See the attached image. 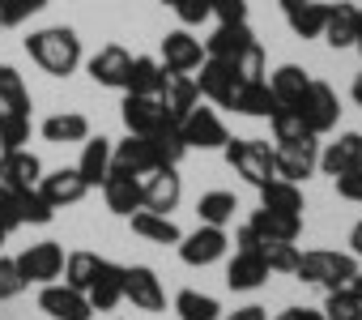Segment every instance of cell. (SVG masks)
<instances>
[{"label":"cell","mask_w":362,"mask_h":320,"mask_svg":"<svg viewBox=\"0 0 362 320\" xmlns=\"http://www.w3.org/2000/svg\"><path fill=\"white\" fill-rule=\"evenodd\" d=\"M26 56L47 73V77H73L81 64V39L73 26H43L26 39Z\"/></svg>","instance_id":"cell-1"},{"label":"cell","mask_w":362,"mask_h":320,"mask_svg":"<svg viewBox=\"0 0 362 320\" xmlns=\"http://www.w3.org/2000/svg\"><path fill=\"white\" fill-rule=\"evenodd\" d=\"M222 154H226V163L235 167V176H243L252 188H264L269 180H277V149L269 141H252V137L226 141Z\"/></svg>","instance_id":"cell-2"},{"label":"cell","mask_w":362,"mask_h":320,"mask_svg":"<svg viewBox=\"0 0 362 320\" xmlns=\"http://www.w3.org/2000/svg\"><path fill=\"white\" fill-rule=\"evenodd\" d=\"M294 273H298V282H311V286H324V290H341L358 273V256L328 252V248H311V252L298 256V269Z\"/></svg>","instance_id":"cell-3"},{"label":"cell","mask_w":362,"mask_h":320,"mask_svg":"<svg viewBox=\"0 0 362 320\" xmlns=\"http://www.w3.org/2000/svg\"><path fill=\"white\" fill-rule=\"evenodd\" d=\"M294 111H298V120L307 124L311 137H324V132H332L337 120H341V98H337V90H332L328 81H315V77H311L307 90L298 94Z\"/></svg>","instance_id":"cell-4"},{"label":"cell","mask_w":362,"mask_h":320,"mask_svg":"<svg viewBox=\"0 0 362 320\" xmlns=\"http://www.w3.org/2000/svg\"><path fill=\"white\" fill-rule=\"evenodd\" d=\"M175 248H179V261H184V265L205 269V265H218V261L226 256L230 239H226V227H205V222H201L192 235H184Z\"/></svg>","instance_id":"cell-5"},{"label":"cell","mask_w":362,"mask_h":320,"mask_svg":"<svg viewBox=\"0 0 362 320\" xmlns=\"http://www.w3.org/2000/svg\"><path fill=\"white\" fill-rule=\"evenodd\" d=\"M179 201H184V180L175 176V167H153L141 176V210L170 214Z\"/></svg>","instance_id":"cell-6"},{"label":"cell","mask_w":362,"mask_h":320,"mask_svg":"<svg viewBox=\"0 0 362 320\" xmlns=\"http://www.w3.org/2000/svg\"><path fill=\"white\" fill-rule=\"evenodd\" d=\"M179 132H184V145H188V149H222V145L230 141L222 115H218L214 107H201V103L188 111V120L179 124Z\"/></svg>","instance_id":"cell-7"},{"label":"cell","mask_w":362,"mask_h":320,"mask_svg":"<svg viewBox=\"0 0 362 320\" xmlns=\"http://www.w3.org/2000/svg\"><path fill=\"white\" fill-rule=\"evenodd\" d=\"M119 115H124V128H128L132 137H153V132H162L166 124H175V120L166 115V107H162L158 98H149V94H124Z\"/></svg>","instance_id":"cell-8"},{"label":"cell","mask_w":362,"mask_h":320,"mask_svg":"<svg viewBox=\"0 0 362 320\" xmlns=\"http://www.w3.org/2000/svg\"><path fill=\"white\" fill-rule=\"evenodd\" d=\"M18 269H22L26 286H30V282H35V286H47V282H56V278L64 273V248H60L56 239L30 244V248L18 256Z\"/></svg>","instance_id":"cell-9"},{"label":"cell","mask_w":362,"mask_h":320,"mask_svg":"<svg viewBox=\"0 0 362 320\" xmlns=\"http://www.w3.org/2000/svg\"><path fill=\"white\" fill-rule=\"evenodd\" d=\"M124 299L141 312H166V290L162 278L149 265H124Z\"/></svg>","instance_id":"cell-10"},{"label":"cell","mask_w":362,"mask_h":320,"mask_svg":"<svg viewBox=\"0 0 362 320\" xmlns=\"http://www.w3.org/2000/svg\"><path fill=\"white\" fill-rule=\"evenodd\" d=\"M128 69H132V56H128L119 43H107V47H98V52L86 60L90 81L103 86V90H124V86H128Z\"/></svg>","instance_id":"cell-11"},{"label":"cell","mask_w":362,"mask_h":320,"mask_svg":"<svg viewBox=\"0 0 362 320\" xmlns=\"http://www.w3.org/2000/svg\"><path fill=\"white\" fill-rule=\"evenodd\" d=\"M315 167H320V145H315V137L277 145V180L303 184L307 176H315Z\"/></svg>","instance_id":"cell-12"},{"label":"cell","mask_w":362,"mask_h":320,"mask_svg":"<svg viewBox=\"0 0 362 320\" xmlns=\"http://www.w3.org/2000/svg\"><path fill=\"white\" fill-rule=\"evenodd\" d=\"M197 81V90L209 98V103H218V107H230V98H235V90H239V69L230 64V60H201V77H192Z\"/></svg>","instance_id":"cell-13"},{"label":"cell","mask_w":362,"mask_h":320,"mask_svg":"<svg viewBox=\"0 0 362 320\" xmlns=\"http://www.w3.org/2000/svg\"><path fill=\"white\" fill-rule=\"evenodd\" d=\"M39 307H43L52 320H90V316H94L90 299H86L81 290L64 286V282H47V286L39 290Z\"/></svg>","instance_id":"cell-14"},{"label":"cell","mask_w":362,"mask_h":320,"mask_svg":"<svg viewBox=\"0 0 362 320\" xmlns=\"http://www.w3.org/2000/svg\"><path fill=\"white\" fill-rule=\"evenodd\" d=\"M201 60H205V43L192 39L188 26H179V30H170L162 39V60L158 64L166 73H192V69H201Z\"/></svg>","instance_id":"cell-15"},{"label":"cell","mask_w":362,"mask_h":320,"mask_svg":"<svg viewBox=\"0 0 362 320\" xmlns=\"http://www.w3.org/2000/svg\"><path fill=\"white\" fill-rule=\"evenodd\" d=\"M158 103L166 107V115H170L175 124H184L188 111L201 103V90H197L192 73H166V77H162V90H158Z\"/></svg>","instance_id":"cell-16"},{"label":"cell","mask_w":362,"mask_h":320,"mask_svg":"<svg viewBox=\"0 0 362 320\" xmlns=\"http://www.w3.org/2000/svg\"><path fill=\"white\" fill-rule=\"evenodd\" d=\"M153 167H158V154H153V141H149V137H132V132H128V141L111 145V171L141 180V176L153 171Z\"/></svg>","instance_id":"cell-17"},{"label":"cell","mask_w":362,"mask_h":320,"mask_svg":"<svg viewBox=\"0 0 362 320\" xmlns=\"http://www.w3.org/2000/svg\"><path fill=\"white\" fill-rule=\"evenodd\" d=\"M39 180H43L39 154H30V149H9V154H0V184H5V188L26 193V188H39Z\"/></svg>","instance_id":"cell-18"},{"label":"cell","mask_w":362,"mask_h":320,"mask_svg":"<svg viewBox=\"0 0 362 320\" xmlns=\"http://www.w3.org/2000/svg\"><path fill=\"white\" fill-rule=\"evenodd\" d=\"M358 167H362V132H341L337 141H328V149H320V171L332 180Z\"/></svg>","instance_id":"cell-19"},{"label":"cell","mask_w":362,"mask_h":320,"mask_svg":"<svg viewBox=\"0 0 362 320\" xmlns=\"http://www.w3.org/2000/svg\"><path fill=\"white\" fill-rule=\"evenodd\" d=\"M39 193L47 197V205H52V210H64V205H77V201L90 193V184L81 180V171H77V167H60V171H52V176H43V180H39Z\"/></svg>","instance_id":"cell-20"},{"label":"cell","mask_w":362,"mask_h":320,"mask_svg":"<svg viewBox=\"0 0 362 320\" xmlns=\"http://www.w3.org/2000/svg\"><path fill=\"white\" fill-rule=\"evenodd\" d=\"M358 18H362V9L358 5H349V0H337V5H328V18H324V43L332 47V52H345V47H354V35H358Z\"/></svg>","instance_id":"cell-21"},{"label":"cell","mask_w":362,"mask_h":320,"mask_svg":"<svg viewBox=\"0 0 362 320\" xmlns=\"http://www.w3.org/2000/svg\"><path fill=\"white\" fill-rule=\"evenodd\" d=\"M247 227H252L264 244H294V239L303 235V218H298V214H273V210H264V205L247 218Z\"/></svg>","instance_id":"cell-22"},{"label":"cell","mask_w":362,"mask_h":320,"mask_svg":"<svg viewBox=\"0 0 362 320\" xmlns=\"http://www.w3.org/2000/svg\"><path fill=\"white\" fill-rule=\"evenodd\" d=\"M86 299H90L94 312H111V307H119V299H124V265L103 261L98 273H94V282H90V290H86Z\"/></svg>","instance_id":"cell-23"},{"label":"cell","mask_w":362,"mask_h":320,"mask_svg":"<svg viewBox=\"0 0 362 320\" xmlns=\"http://www.w3.org/2000/svg\"><path fill=\"white\" fill-rule=\"evenodd\" d=\"M252 43H256V35H252V26H247V22L218 26V30L205 39V56H209V60H239Z\"/></svg>","instance_id":"cell-24"},{"label":"cell","mask_w":362,"mask_h":320,"mask_svg":"<svg viewBox=\"0 0 362 320\" xmlns=\"http://www.w3.org/2000/svg\"><path fill=\"white\" fill-rule=\"evenodd\" d=\"M98 188H103V197H107V210H111V214L132 218V214L141 210V180H136V176H119V171H111Z\"/></svg>","instance_id":"cell-25"},{"label":"cell","mask_w":362,"mask_h":320,"mask_svg":"<svg viewBox=\"0 0 362 320\" xmlns=\"http://www.w3.org/2000/svg\"><path fill=\"white\" fill-rule=\"evenodd\" d=\"M277 107H281V103L273 98L269 81H239V90H235V98H230V111L252 115V120H269Z\"/></svg>","instance_id":"cell-26"},{"label":"cell","mask_w":362,"mask_h":320,"mask_svg":"<svg viewBox=\"0 0 362 320\" xmlns=\"http://www.w3.org/2000/svg\"><path fill=\"white\" fill-rule=\"evenodd\" d=\"M269 282V265L260 252H235V261L226 265V286L230 290H260Z\"/></svg>","instance_id":"cell-27"},{"label":"cell","mask_w":362,"mask_h":320,"mask_svg":"<svg viewBox=\"0 0 362 320\" xmlns=\"http://www.w3.org/2000/svg\"><path fill=\"white\" fill-rule=\"evenodd\" d=\"M81 180L90 188H98L107 176H111V141L107 137H86V149H81V163H77Z\"/></svg>","instance_id":"cell-28"},{"label":"cell","mask_w":362,"mask_h":320,"mask_svg":"<svg viewBox=\"0 0 362 320\" xmlns=\"http://www.w3.org/2000/svg\"><path fill=\"white\" fill-rule=\"evenodd\" d=\"M128 222H132V235H141V239H149V244H179V239H184V231L175 227V218H170V214L136 210Z\"/></svg>","instance_id":"cell-29"},{"label":"cell","mask_w":362,"mask_h":320,"mask_svg":"<svg viewBox=\"0 0 362 320\" xmlns=\"http://www.w3.org/2000/svg\"><path fill=\"white\" fill-rule=\"evenodd\" d=\"M86 137H90V120L81 111H60V115L43 120V141H52V145H73Z\"/></svg>","instance_id":"cell-30"},{"label":"cell","mask_w":362,"mask_h":320,"mask_svg":"<svg viewBox=\"0 0 362 320\" xmlns=\"http://www.w3.org/2000/svg\"><path fill=\"white\" fill-rule=\"evenodd\" d=\"M260 205L273 210V214H298V218H303V210H307L303 188L290 184V180H269V184L260 188Z\"/></svg>","instance_id":"cell-31"},{"label":"cell","mask_w":362,"mask_h":320,"mask_svg":"<svg viewBox=\"0 0 362 320\" xmlns=\"http://www.w3.org/2000/svg\"><path fill=\"white\" fill-rule=\"evenodd\" d=\"M162 77H166V69H162L153 56H132V69H128V86H124V94H149V98H158Z\"/></svg>","instance_id":"cell-32"},{"label":"cell","mask_w":362,"mask_h":320,"mask_svg":"<svg viewBox=\"0 0 362 320\" xmlns=\"http://www.w3.org/2000/svg\"><path fill=\"white\" fill-rule=\"evenodd\" d=\"M0 111L5 115H30V90L18 69L0 64Z\"/></svg>","instance_id":"cell-33"},{"label":"cell","mask_w":362,"mask_h":320,"mask_svg":"<svg viewBox=\"0 0 362 320\" xmlns=\"http://www.w3.org/2000/svg\"><path fill=\"white\" fill-rule=\"evenodd\" d=\"M307 81H311V77H307L298 64H281V69L269 77V90H273V98H277L281 107H294V103H298V94L307 90Z\"/></svg>","instance_id":"cell-34"},{"label":"cell","mask_w":362,"mask_h":320,"mask_svg":"<svg viewBox=\"0 0 362 320\" xmlns=\"http://www.w3.org/2000/svg\"><path fill=\"white\" fill-rule=\"evenodd\" d=\"M175 312H179V320H222L218 299L201 295V290H179L175 295Z\"/></svg>","instance_id":"cell-35"},{"label":"cell","mask_w":362,"mask_h":320,"mask_svg":"<svg viewBox=\"0 0 362 320\" xmlns=\"http://www.w3.org/2000/svg\"><path fill=\"white\" fill-rule=\"evenodd\" d=\"M235 210H239V201H235V193H205L201 201H197V218L205 222V227H226L230 218H235Z\"/></svg>","instance_id":"cell-36"},{"label":"cell","mask_w":362,"mask_h":320,"mask_svg":"<svg viewBox=\"0 0 362 320\" xmlns=\"http://www.w3.org/2000/svg\"><path fill=\"white\" fill-rule=\"evenodd\" d=\"M98 265H103V256L98 252H69L64 256V286H73V290H90V282H94V273H98Z\"/></svg>","instance_id":"cell-37"},{"label":"cell","mask_w":362,"mask_h":320,"mask_svg":"<svg viewBox=\"0 0 362 320\" xmlns=\"http://www.w3.org/2000/svg\"><path fill=\"white\" fill-rule=\"evenodd\" d=\"M324 18H328V5H320V0H311V5H298V9L286 13L290 30H294L298 39H320V35H324Z\"/></svg>","instance_id":"cell-38"},{"label":"cell","mask_w":362,"mask_h":320,"mask_svg":"<svg viewBox=\"0 0 362 320\" xmlns=\"http://www.w3.org/2000/svg\"><path fill=\"white\" fill-rule=\"evenodd\" d=\"M149 141H153V154H158V167H179V158L188 154L179 124H166V128H162V132H153Z\"/></svg>","instance_id":"cell-39"},{"label":"cell","mask_w":362,"mask_h":320,"mask_svg":"<svg viewBox=\"0 0 362 320\" xmlns=\"http://www.w3.org/2000/svg\"><path fill=\"white\" fill-rule=\"evenodd\" d=\"M320 312H324V320H362V299L349 286H341V290H328Z\"/></svg>","instance_id":"cell-40"},{"label":"cell","mask_w":362,"mask_h":320,"mask_svg":"<svg viewBox=\"0 0 362 320\" xmlns=\"http://www.w3.org/2000/svg\"><path fill=\"white\" fill-rule=\"evenodd\" d=\"M269 124H273V141H277V145L311 137V132H307V124L298 120V111H294V107H277V111L269 115Z\"/></svg>","instance_id":"cell-41"},{"label":"cell","mask_w":362,"mask_h":320,"mask_svg":"<svg viewBox=\"0 0 362 320\" xmlns=\"http://www.w3.org/2000/svg\"><path fill=\"white\" fill-rule=\"evenodd\" d=\"M18 210H22V227H26V222H30V227H47V222L56 218V210L47 205V197H43L39 188L18 193Z\"/></svg>","instance_id":"cell-42"},{"label":"cell","mask_w":362,"mask_h":320,"mask_svg":"<svg viewBox=\"0 0 362 320\" xmlns=\"http://www.w3.org/2000/svg\"><path fill=\"white\" fill-rule=\"evenodd\" d=\"M26 141H30V115H5L0 111V154L26 149Z\"/></svg>","instance_id":"cell-43"},{"label":"cell","mask_w":362,"mask_h":320,"mask_svg":"<svg viewBox=\"0 0 362 320\" xmlns=\"http://www.w3.org/2000/svg\"><path fill=\"white\" fill-rule=\"evenodd\" d=\"M260 256L269 265V273H294L298 269V244H260Z\"/></svg>","instance_id":"cell-44"},{"label":"cell","mask_w":362,"mask_h":320,"mask_svg":"<svg viewBox=\"0 0 362 320\" xmlns=\"http://www.w3.org/2000/svg\"><path fill=\"white\" fill-rule=\"evenodd\" d=\"M39 9H47V0H0V26H22Z\"/></svg>","instance_id":"cell-45"},{"label":"cell","mask_w":362,"mask_h":320,"mask_svg":"<svg viewBox=\"0 0 362 320\" xmlns=\"http://www.w3.org/2000/svg\"><path fill=\"white\" fill-rule=\"evenodd\" d=\"M170 9H175L179 26H201L214 18V0H170Z\"/></svg>","instance_id":"cell-46"},{"label":"cell","mask_w":362,"mask_h":320,"mask_svg":"<svg viewBox=\"0 0 362 320\" xmlns=\"http://www.w3.org/2000/svg\"><path fill=\"white\" fill-rule=\"evenodd\" d=\"M230 64L239 69V77H243V81H264V69H269V64H264V47H260V39H256L239 60H230Z\"/></svg>","instance_id":"cell-47"},{"label":"cell","mask_w":362,"mask_h":320,"mask_svg":"<svg viewBox=\"0 0 362 320\" xmlns=\"http://www.w3.org/2000/svg\"><path fill=\"white\" fill-rule=\"evenodd\" d=\"M26 290V278L18 269V256H0V299H18Z\"/></svg>","instance_id":"cell-48"},{"label":"cell","mask_w":362,"mask_h":320,"mask_svg":"<svg viewBox=\"0 0 362 320\" xmlns=\"http://www.w3.org/2000/svg\"><path fill=\"white\" fill-rule=\"evenodd\" d=\"M22 227V210H18V193L13 188H5L0 184V231L5 235H13Z\"/></svg>","instance_id":"cell-49"},{"label":"cell","mask_w":362,"mask_h":320,"mask_svg":"<svg viewBox=\"0 0 362 320\" xmlns=\"http://www.w3.org/2000/svg\"><path fill=\"white\" fill-rule=\"evenodd\" d=\"M214 18H218V26L247 22V0H214Z\"/></svg>","instance_id":"cell-50"},{"label":"cell","mask_w":362,"mask_h":320,"mask_svg":"<svg viewBox=\"0 0 362 320\" xmlns=\"http://www.w3.org/2000/svg\"><path fill=\"white\" fill-rule=\"evenodd\" d=\"M337 197H345V201L362 205V167H358V171H345V176H337Z\"/></svg>","instance_id":"cell-51"},{"label":"cell","mask_w":362,"mask_h":320,"mask_svg":"<svg viewBox=\"0 0 362 320\" xmlns=\"http://www.w3.org/2000/svg\"><path fill=\"white\" fill-rule=\"evenodd\" d=\"M235 244H239L235 252H260V244H264V239H260V235H256V231H252V227L243 222V227L235 231Z\"/></svg>","instance_id":"cell-52"},{"label":"cell","mask_w":362,"mask_h":320,"mask_svg":"<svg viewBox=\"0 0 362 320\" xmlns=\"http://www.w3.org/2000/svg\"><path fill=\"white\" fill-rule=\"evenodd\" d=\"M226 320H269V312H264V307H256V303H247V307H235Z\"/></svg>","instance_id":"cell-53"},{"label":"cell","mask_w":362,"mask_h":320,"mask_svg":"<svg viewBox=\"0 0 362 320\" xmlns=\"http://www.w3.org/2000/svg\"><path fill=\"white\" fill-rule=\"evenodd\" d=\"M349 256L362 261V222H354V231H349Z\"/></svg>","instance_id":"cell-54"},{"label":"cell","mask_w":362,"mask_h":320,"mask_svg":"<svg viewBox=\"0 0 362 320\" xmlns=\"http://www.w3.org/2000/svg\"><path fill=\"white\" fill-rule=\"evenodd\" d=\"M349 94H354V103H358V107H362V73H358V77H354V86H349Z\"/></svg>","instance_id":"cell-55"},{"label":"cell","mask_w":362,"mask_h":320,"mask_svg":"<svg viewBox=\"0 0 362 320\" xmlns=\"http://www.w3.org/2000/svg\"><path fill=\"white\" fill-rule=\"evenodd\" d=\"M298 320H324V312H315V307H298Z\"/></svg>","instance_id":"cell-56"},{"label":"cell","mask_w":362,"mask_h":320,"mask_svg":"<svg viewBox=\"0 0 362 320\" xmlns=\"http://www.w3.org/2000/svg\"><path fill=\"white\" fill-rule=\"evenodd\" d=\"M349 290H354V295H358V299H362V269H358V273H354V278H349Z\"/></svg>","instance_id":"cell-57"},{"label":"cell","mask_w":362,"mask_h":320,"mask_svg":"<svg viewBox=\"0 0 362 320\" xmlns=\"http://www.w3.org/2000/svg\"><path fill=\"white\" fill-rule=\"evenodd\" d=\"M277 5H281V9L290 13V9H298V5H311V0H277Z\"/></svg>","instance_id":"cell-58"},{"label":"cell","mask_w":362,"mask_h":320,"mask_svg":"<svg viewBox=\"0 0 362 320\" xmlns=\"http://www.w3.org/2000/svg\"><path fill=\"white\" fill-rule=\"evenodd\" d=\"M273 320H298V307H286L281 316H273Z\"/></svg>","instance_id":"cell-59"},{"label":"cell","mask_w":362,"mask_h":320,"mask_svg":"<svg viewBox=\"0 0 362 320\" xmlns=\"http://www.w3.org/2000/svg\"><path fill=\"white\" fill-rule=\"evenodd\" d=\"M354 47H358V56H362V18H358V35H354Z\"/></svg>","instance_id":"cell-60"},{"label":"cell","mask_w":362,"mask_h":320,"mask_svg":"<svg viewBox=\"0 0 362 320\" xmlns=\"http://www.w3.org/2000/svg\"><path fill=\"white\" fill-rule=\"evenodd\" d=\"M5 239H9V235H5V231H0V248H5Z\"/></svg>","instance_id":"cell-61"},{"label":"cell","mask_w":362,"mask_h":320,"mask_svg":"<svg viewBox=\"0 0 362 320\" xmlns=\"http://www.w3.org/2000/svg\"><path fill=\"white\" fill-rule=\"evenodd\" d=\"M162 5H170V0H162Z\"/></svg>","instance_id":"cell-62"},{"label":"cell","mask_w":362,"mask_h":320,"mask_svg":"<svg viewBox=\"0 0 362 320\" xmlns=\"http://www.w3.org/2000/svg\"><path fill=\"white\" fill-rule=\"evenodd\" d=\"M0 30H5V26H0Z\"/></svg>","instance_id":"cell-63"}]
</instances>
